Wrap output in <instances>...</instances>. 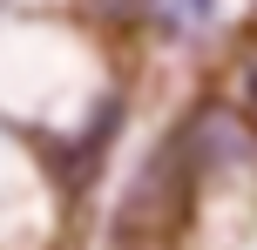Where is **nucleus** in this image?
I'll list each match as a JSON object with an SVG mask.
<instances>
[{
  "mask_svg": "<svg viewBox=\"0 0 257 250\" xmlns=\"http://www.w3.org/2000/svg\"><path fill=\"white\" fill-rule=\"evenodd\" d=\"M102 7H128V0H102Z\"/></svg>",
  "mask_w": 257,
  "mask_h": 250,
  "instance_id": "obj_3",
  "label": "nucleus"
},
{
  "mask_svg": "<svg viewBox=\"0 0 257 250\" xmlns=\"http://www.w3.org/2000/svg\"><path fill=\"white\" fill-rule=\"evenodd\" d=\"M244 88H250V115H257V48L244 54Z\"/></svg>",
  "mask_w": 257,
  "mask_h": 250,
  "instance_id": "obj_2",
  "label": "nucleus"
},
{
  "mask_svg": "<svg viewBox=\"0 0 257 250\" xmlns=\"http://www.w3.org/2000/svg\"><path fill=\"white\" fill-rule=\"evenodd\" d=\"M217 156L210 149V115H196V122H176V129L163 135V149H156L149 162H142V176H136V189H128V203H122V216H115V243H176L183 237V223H190V210H196V183H203V162Z\"/></svg>",
  "mask_w": 257,
  "mask_h": 250,
  "instance_id": "obj_1",
  "label": "nucleus"
}]
</instances>
